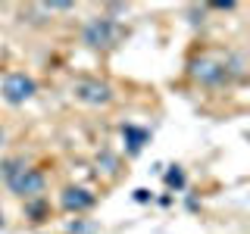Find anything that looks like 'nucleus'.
Returning a JSON list of instances; mask_svg holds the SVG:
<instances>
[{
	"label": "nucleus",
	"mask_w": 250,
	"mask_h": 234,
	"mask_svg": "<svg viewBox=\"0 0 250 234\" xmlns=\"http://www.w3.org/2000/svg\"><path fill=\"white\" fill-rule=\"evenodd\" d=\"M0 178L6 181V187H10L13 194H19V197H38V194L44 191V175L38 169L25 166V159H3L0 162Z\"/></svg>",
	"instance_id": "1"
},
{
	"label": "nucleus",
	"mask_w": 250,
	"mask_h": 234,
	"mask_svg": "<svg viewBox=\"0 0 250 234\" xmlns=\"http://www.w3.org/2000/svg\"><path fill=\"white\" fill-rule=\"evenodd\" d=\"M122 35H125V28L116 19H109V16H97V19H91L88 25H84V31H82L84 44L94 47V50H109V47H116L122 41Z\"/></svg>",
	"instance_id": "2"
},
{
	"label": "nucleus",
	"mask_w": 250,
	"mask_h": 234,
	"mask_svg": "<svg viewBox=\"0 0 250 234\" xmlns=\"http://www.w3.org/2000/svg\"><path fill=\"white\" fill-rule=\"evenodd\" d=\"M191 78L200 84H209V88H216V84H225L231 78V69L225 66L222 59H213V57H200L191 62Z\"/></svg>",
	"instance_id": "3"
},
{
	"label": "nucleus",
	"mask_w": 250,
	"mask_h": 234,
	"mask_svg": "<svg viewBox=\"0 0 250 234\" xmlns=\"http://www.w3.org/2000/svg\"><path fill=\"white\" fill-rule=\"evenodd\" d=\"M35 91H38L35 78L25 75V72H10V75L3 78V84H0L3 100H6V103H13V106H19V103H25V100H31V97H35Z\"/></svg>",
	"instance_id": "4"
},
{
	"label": "nucleus",
	"mask_w": 250,
	"mask_h": 234,
	"mask_svg": "<svg viewBox=\"0 0 250 234\" xmlns=\"http://www.w3.org/2000/svg\"><path fill=\"white\" fill-rule=\"evenodd\" d=\"M72 94L78 103H88V106H104L113 100V88L106 81H97V78H78L72 84Z\"/></svg>",
	"instance_id": "5"
},
{
	"label": "nucleus",
	"mask_w": 250,
	"mask_h": 234,
	"mask_svg": "<svg viewBox=\"0 0 250 234\" xmlns=\"http://www.w3.org/2000/svg\"><path fill=\"white\" fill-rule=\"evenodd\" d=\"M60 203H62V209H69V213H84V209H91L94 203H97V197H94L91 191H84V187H66Z\"/></svg>",
	"instance_id": "6"
},
{
	"label": "nucleus",
	"mask_w": 250,
	"mask_h": 234,
	"mask_svg": "<svg viewBox=\"0 0 250 234\" xmlns=\"http://www.w3.org/2000/svg\"><path fill=\"white\" fill-rule=\"evenodd\" d=\"M122 137H128V150L138 153L141 147H144V140H147V131L135 128V125H122Z\"/></svg>",
	"instance_id": "7"
},
{
	"label": "nucleus",
	"mask_w": 250,
	"mask_h": 234,
	"mask_svg": "<svg viewBox=\"0 0 250 234\" xmlns=\"http://www.w3.org/2000/svg\"><path fill=\"white\" fill-rule=\"evenodd\" d=\"M166 181H169V187H178V191H182L185 187V172L178 166H172V172H166Z\"/></svg>",
	"instance_id": "8"
},
{
	"label": "nucleus",
	"mask_w": 250,
	"mask_h": 234,
	"mask_svg": "<svg viewBox=\"0 0 250 234\" xmlns=\"http://www.w3.org/2000/svg\"><path fill=\"white\" fill-rule=\"evenodd\" d=\"M209 6H213V10H234L231 0H225V3H209Z\"/></svg>",
	"instance_id": "9"
},
{
	"label": "nucleus",
	"mask_w": 250,
	"mask_h": 234,
	"mask_svg": "<svg viewBox=\"0 0 250 234\" xmlns=\"http://www.w3.org/2000/svg\"><path fill=\"white\" fill-rule=\"evenodd\" d=\"M0 144H3V128H0Z\"/></svg>",
	"instance_id": "10"
},
{
	"label": "nucleus",
	"mask_w": 250,
	"mask_h": 234,
	"mask_svg": "<svg viewBox=\"0 0 250 234\" xmlns=\"http://www.w3.org/2000/svg\"><path fill=\"white\" fill-rule=\"evenodd\" d=\"M0 228H3V213H0Z\"/></svg>",
	"instance_id": "11"
}]
</instances>
